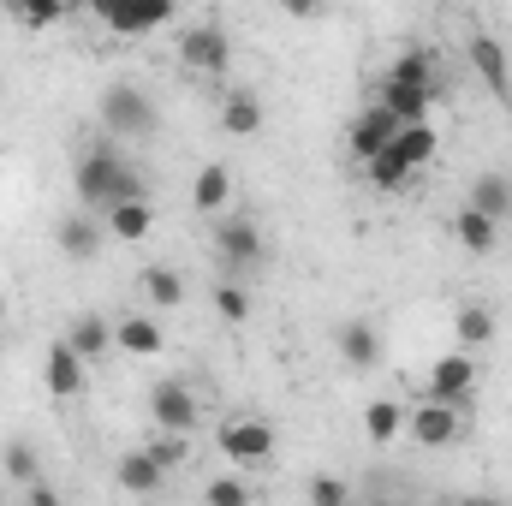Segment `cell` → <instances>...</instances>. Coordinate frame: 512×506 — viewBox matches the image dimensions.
I'll list each match as a JSON object with an SVG mask.
<instances>
[{
  "label": "cell",
  "mask_w": 512,
  "mask_h": 506,
  "mask_svg": "<svg viewBox=\"0 0 512 506\" xmlns=\"http://www.w3.org/2000/svg\"><path fill=\"white\" fill-rule=\"evenodd\" d=\"M72 191H78L84 215H108V209H120V203H143V197H149V191H143V173L131 167V155L114 137H96V143L78 155Z\"/></svg>",
  "instance_id": "6da1fadb"
},
{
  "label": "cell",
  "mask_w": 512,
  "mask_h": 506,
  "mask_svg": "<svg viewBox=\"0 0 512 506\" xmlns=\"http://www.w3.org/2000/svg\"><path fill=\"white\" fill-rule=\"evenodd\" d=\"M441 96V72H435V54L429 48H405L376 84V108H387L399 126H417Z\"/></svg>",
  "instance_id": "7a4b0ae2"
},
{
  "label": "cell",
  "mask_w": 512,
  "mask_h": 506,
  "mask_svg": "<svg viewBox=\"0 0 512 506\" xmlns=\"http://www.w3.org/2000/svg\"><path fill=\"white\" fill-rule=\"evenodd\" d=\"M96 120H102V137H114V143H143L161 126L149 90H137V84H108L102 102H96Z\"/></svg>",
  "instance_id": "3957f363"
},
{
  "label": "cell",
  "mask_w": 512,
  "mask_h": 506,
  "mask_svg": "<svg viewBox=\"0 0 512 506\" xmlns=\"http://www.w3.org/2000/svg\"><path fill=\"white\" fill-rule=\"evenodd\" d=\"M215 447L227 453L233 471H262L274 459V423L268 417H227L221 435H215Z\"/></svg>",
  "instance_id": "277c9868"
},
{
  "label": "cell",
  "mask_w": 512,
  "mask_h": 506,
  "mask_svg": "<svg viewBox=\"0 0 512 506\" xmlns=\"http://www.w3.org/2000/svg\"><path fill=\"white\" fill-rule=\"evenodd\" d=\"M227 60H233V36H227L215 18H197V24L179 30V66H185V72H197V78H221Z\"/></svg>",
  "instance_id": "5b68a950"
},
{
  "label": "cell",
  "mask_w": 512,
  "mask_h": 506,
  "mask_svg": "<svg viewBox=\"0 0 512 506\" xmlns=\"http://www.w3.org/2000/svg\"><path fill=\"white\" fill-rule=\"evenodd\" d=\"M149 417H155L161 435H191L197 417H203V405H197V393H191L179 376H161L155 387H149Z\"/></svg>",
  "instance_id": "8992f818"
},
{
  "label": "cell",
  "mask_w": 512,
  "mask_h": 506,
  "mask_svg": "<svg viewBox=\"0 0 512 506\" xmlns=\"http://www.w3.org/2000/svg\"><path fill=\"white\" fill-rule=\"evenodd\" d=\"M215 251H221V262H227L233 274H256V268L268 262L262 227H256L251 215H239V221H221V227H215Z\"/></svg>",
  "instance_id": "52a82bcc"
},
{
  "label": "cell",
  "mask_w": 512,
  "mask_h": 506,
  "mask_svg": "<svg viewBox=\"0 0 512 506\" xmlns=\"http://www.w3.org/2000/svg\"><path fill=\"white\" fill-rule=\"evenodd\" d=\"M405 435L417 441V447H453L459 435H465V417H459V405H441V399H423L411 417H405Z\"/></svg>",
  "instance_id": "ba28073f"
},
{
  "label": "cell",
  "mask_w": 512,
  "mask_h": 506,
  "mask_svg": "<svg viewBox=\"0 0 512 506\" xmlns=\"http://www.w3.org/2000/svg\"><path fill=\"white\" fill-rule=\"evenodd\" d=\"M477 387V358L471 352H441L423 376V399H441V405H459L465 393Z\"/></svg>",
  "instance_id": "9c48e42d"
},
{
  "label": "cell",
  "mask_w": 512,
  "mask_h": 506,
  "mask_svg": "<svg viewBox=\"0 0 512 506\" xmlns=\"http://www.w3.org/2000/svg\"><path fill=\"white\" fill-rule=\"evenodd\" d=\"M465 54H471V66H477V78L495 90V102L512 108V60H507V48H501L489 30H477V36L465 42Z\"/></svg>",
  "instance_id": "30bf717a"
},
{
  "label": "cell",
  "mask_w": 512,
  "mask_h": 506,
  "mask_svg": "<svg viewBox=\"0 0 512 506\" xmlns=\"http://www.w3.org/2000/svg\"><path fill=\"white\" fill-rule=\"evenodd\" d=\"M393 137H399V120H393L387 108H376V102H370V108L352 120V131H346V149H352V161H364V167H370V161L382 155Z\"/></svg>",
  "instance_id": "8fae6325"
},
{
  "label": "cell",
  "mask_w": 512,
  "mask_h": 506,
  "mask_svg": "<svg viewBox=\"0 0 512 506\" xmlns=\"http://www.w3.org/2000/svg\"><path fill=\"white\" fill-rule=\"evenodd\" d=\"M84 370H90V364H84V358L66 346V334H60V340L48 346V358H42V387H48V399H78V393H84Z\"/></svg>",
  "instance_id": "7c38bea8"
},
{
  "label": "cell",
  "mask_w": 512,
  "mask_h": 506,
  "mask_svg": "<svg viewBox=\"0 0 512 506\" xmlns=\"http://www.w3.org/2000/svg\"><path fill=\"white\" fill-rule=\"evenodd\" d=\"M114 483L126 489L131 501H149V495H161V483H167V465H161L149 447H131V453H120V465H114Z\"/></svg>",
  "instance_id": "4fadbf2b"
},
{
  "label": "cell",
  "mask_w": 512,
  "mask_h": 506,
  "mask_svg": "<svg viewBox=\"0 0 512 506\" xmlns=\"http://www.w3.org/2000/svg\"><path fill=\"white\" fill-rule=\"evenodd\" d=\"M102 239H108L102 215H66L54 227V245H60V256H72V262H90V256L102 251Z\"/></svg>",
  "instance_id": "5bb4252c"
},
{
  "label": "cell",
  "mask_w": 512,
  "mask_h": 506,
  "mask_svg": "<svg viewBox=\"0 0 512 506\" xmlns=\"http://www.w3.org/2000/svg\"><path fill=\"white\" fill-rule=\"evenodd\" d=\"M114 36H149V30H161V24H173V6L167 0H155V6H102L96 12Z\"/></svg>",
  "instance_id": "9a60e30c"
},
{
  "label": "cell",
  "mask_w": 512,
  "mask_h": 506,
  "mask_svg": "<svg viewBox=\"0 0 512 506\" xmlns=\"http://www.w3.org/2000/svg\"><path fill=\"white\" fill-rule=\"evenodd\" d=\"M262 126H268V108H262L256 90H227L221 96V131L227 137H256Z\"/></svg>",
  "instance_id": "2e32d148"
},
{
  "label": "cell",
  "mask_w": 512,
  "mask_h": 506,
  "mask_svg": "<svg viewBox=\"0 0 512 506\" xmlns=\"http://www.w3.org/2000/svg\"><path fill=\"white\" fill-rule=\"evenodd\" d=\"M66 346H72L84 364H96V358H108V352H114V322H108V316H96V310H84V316L66 328Z\"/></svg>",
  "instance_id": "e0dca14e"
},
{
  "label": "cell",
  "mask_w": 512,
  "mask_h": 506,
  "mask_svg": "<svg viewBox=\"0 0 512 506\" xmlns=\"http://www.w3.org/2000/svg\"><path fill=\"white\" fill-rule=\"evenodd\" d=\"M334 352H340V364H352V370H376V364H382V334H376L370 322H346V328L334 334Z\"/></svg>",
  "instance_id": "ac0fdd59"
},
{
  "label": "cell",
  "mask_w": 512,
  "mask_h": 506,
  "mask_svg": "<svg viewBox=\"0 0 512 506\" xmlns=\"http://www.w3.org/2000/svg\"><path fill=\"white\" fill-rule=\"evenodd\" d=\"M465 209H477V215H489V221L501 227L512 215V179L507 173H477L471 191H465Z\"/></svg>",
  "instance_id": "d6986e66"
},
{
  "label": "cell",
  "mask_w": 512,
  "mask_h": 506,
  "mask_svg": "<svg viewBox=\"0 0 512 506\" xmlns=\"http://www.w3.org/2000/svg\"><path fill=\"white\" fill-rule=\"evenodd\" d=\"M227 197H233V173H227L221 161H203L197 179H191V209H197V215H221Z\"/></svg>",
  "instance_id": "ffe728a7"
},
{
  "label": "cell",
  "mask_w": 512,
  "mask_h": 506,
  "mask_svg": "<svg viewBox=\"0 0 512 506\" xmlns=\"http://www.w3.org/2000/svg\"><path fill=\"white\" fill-rule=\"evenodd\" d=\"M102 227H108L114 245H143V239L155 233V209H149V197H143V203H120V209L102 215Z\"/></svg>",
  "instance_id": "44dd1931"
},
{
  "label": "cell",
  "mask_w": 512,
  "mask_h": 506,
  "mask_svg": "<svg viewBox=\"0 0 512 506\" xmlns=\"http://www.w3.org/2000/svg\"><path fill=\"white\" fill-rule=\"evenodd\" d=\"M453 334H459V352H483V346H495L501 322H495V310H489V304H459Z\"/></svg>",
  "instance_id": "7402d4cb"
},
{
  "label": "cell",
  "mask_w": 512,
  "mask_h": 506,
  "mask_svg": "<svg viewBox=\"0 0 512 506\" xmlns=\"http://www.w3.org/2000/svg\"><path fill=\"white\" fill-rule=\"evenodd\" d=\"M114 346L131 358H161V322L155 316H120L114 322Z\"/></svg>",
  "instance_id": "603a6c76"
},
{
  "label": "cell",
  "mask_w": 512,
  "mask_h": 506,
  "mask_svg": "<svg viewBox=\"0 0 512 506\" xmlns=\"http://www.w3.org/2000/svg\"><path fill=\"white\" fill-rule=\"evenodd\" d=\"M453 239H459L465 256H489L501 245V227H495L489 215H477V209H459V215H453Z\"/></svg>",
  "instance_id": "cb8c5ba5"
},
{
  "label": "cell",
  "mask_w": 512,
  "mask_h": 506,
  "mask_svg": "<svg viewBox=\"0 0 512 506\" xmlns=\"http://www.w3.org/2000/svg\"><path fill=\"white\" fill-rule=\"evenodd\" d=\"M435 149H441V131L429 126V120H417V126H399V137H393V155L417 173V167H429L435 161Z\"/></svg>",
  "instance_id": "d4e9b609"
},
{
  "label": "cell",
  "mask_w": 512,
  "mask_h": 506,
  "mask_svg": "<svg viewBox=\"0 0 512 506\" xmlns=\"http://www.w3.org/2000/svg\"><path fill=\"white\" fill-rule=\"evenodd\" d=\"M137 292H143L155 310H173V304H185V274H179V268H143V274H137Z\"/></svg>",
  "instance_id": "484cf974"
},
{
  "label": "cell",
  "mask_w": 512,
  "mask_h": 506,
  "mask_svg": "<svg viewBox=\"0 0 512 506\" xmlns=\"http://www.w3.org/2000/svg\"><path fill=\"white\" fill-rule=\"evenodd\" d=\"M399 429H405V411H399V399H370L364 405V435L387 447V441H399Z\"/></svg>",
  "instance_id": "4316f807"
},
{
  "label": "cell",
  "mask_w": 512,
  "mask_h": 506,
  "mask_svg": "<svg viewBox=\"0 0 512 506\" xmlns=\"http://www.w3.org/2000/svg\"><path fill=\"white\" fill-rule=\"evenodd\" d=\"M304 501H310V506H358V495H352V483H346V477L316 471V477L304 483Z\"/></svg>",
  "instance_id": "83f0119b"
},
{
  "label": "cell",
  "mask_w": 512,
  "mask_h": 506,
  "mask_svg": "<svg viewBox=\"0 0 512 506\" xmlns=\"http://www.w3.org/2000/svg\"><path fill=\"white\" fill-rule=\"evenodd\" d=\"M203 506H256V489L245 477H209L203 483Z\"/></svg>",
  "instance_id": "f1b7e54d"
},
{
  "label": "cell",
  "mask_w": 512,
  "mask_h": 506,
  "mask_svg": "<svg viewBox=\"0 0 512 506\" xmlns=\"http://www.w3.org/2000/svg\"><path fill=\"white\" fill-rule=\"evenodd\" d=\"M6 471H12L24 489H36V483H42V459H36V447H30V441H6Z\"/></svg>",
  "instance_id": "f546056e"
},
{
  "label": "cell",
  "mask_w": 512,
  "mask_h": 506,
  "mask_svg": "<svg viewBox=\"0 0 512 506\" xmlns=\"http://www.w3.org/2000/svg\"><path fill=\"white\" fill-rule=\"evenodd\" d=\"M364 173H370V185H376V191H399V185L411 179V167L393 155V143H387V149L376 155V161H370V167H364Z\"/></svg>",
  "instance_id": "4dcf8cb0"
},
{
  "label": "cell",
  "mask_w": 512,
  "mask_h": 506,
  "mask_svg": "<svg viewBox=\"0 0 512 506\" xmlns=\"http://www.w3.org/2000/svg\"><path fill=\"white\" fill-rule=\"evenodd\" d=\"M215 310H221V316H227V322H251V292H245V286H239V280H227V286H215Z\"/></svg>",
  "instance_id": "1f68e13d"
},
{
  "label": "cell",
  "mask_w": 512,
  "mask_h": 506,
  "mask_svg": "<svg viewBox=\"0 0 512 506\" xmlns=\"http://www.w3.org/2000/svg\"><path fill=\"white\" fill-rule=\"evenodd\" d=\"M12 18H18L24 30H48V24H60V18H66V6H18Z\"/></svg>",
  "instance_id": "d6a6232c"
},
{
  "label": "cell",
  "mask_w": 512,
  "mask_h": 506,
  "mask_svg": "<svg viewBox=\"0 0 512 506\" xmlns=\"http://www.w3.org/2000/svg\"><path fill=\"white\" fill-rule=\"evenodd\" d=\"M24 506H66V501H60L48 483H36V489H24Z\"/></svg>",
  "instance_id": "836d02e7"
},
{
  "label": "cell",
  "mask_w": 512,
  "mask_h": 506,
  "mask_svg": "<svg viewBox=\"0 0 512 506\" xmlns=\"http://www.w3.org/2000/svg\"><path fill=\"white\" fill-rule=\"evenodd\" d=\"M0 328H6V292H0Z\"/></svg>",
  "instance_id": "e575fe53"
},
{
  "label": "cell",
  "mask_w": 512,
  "mask_h": 506,
  "mask_svg": "<svg viewBox=\"0 0 512 506\" xmlns=\"http://www.w3.org/2000/svg\"><path fill=\"white\" fill-rule=\"evenodd\" d=\"M453 506H459V501H453Z\"/></svg>",
  "instance_id": "d590c367"
}]
</instances>
